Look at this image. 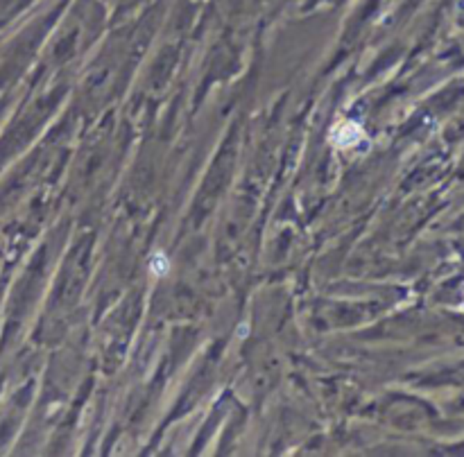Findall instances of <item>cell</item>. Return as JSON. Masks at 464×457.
I'll use <instances>...</instances> for the list:
<instances>
[{"label":"cell","mask_w":464,"mask_h":457,"mask_svg":"<svg viewBox=\"0 0 464 457\" xmlns=\"http://www.w3.org/2000/svg\"><path fill=\"white\" fill-rule=\"evenodd\" d=\"M150 272L154 276H159V278L168 276V272H170V260H168V256H166L164 252H154L152 254V258H150Z\"/></svg>","instance_id":"2"},{"label":"cell","mask_w":464,"mask_h":457,"mask_svg":"<svg viewBox=\"0 0 464 457\" xmlns=\"http://www.w3.org/2000/svg\"><path fill=\"white\" fill-rule=\"evenodd\" d=\"M362 138H365V131L358 125V122H342L338 125L333 131H331V143L335 147H342V150H349V147H355Z\"/></svg>","instance_id":"1"}]
</instances>
